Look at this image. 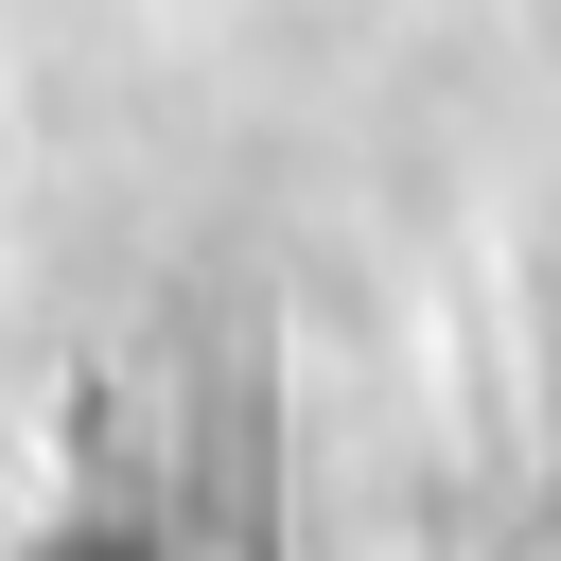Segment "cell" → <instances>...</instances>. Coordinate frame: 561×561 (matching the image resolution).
I'll use <instances>...</instances> for the list:
<instances>
[{
	"label": "cell",
	"mask_w": 561,
	"mask_h": 561,
	"mask_svg": "<svg viewBox=\"0 0 561 561\" xmlns=\"http://www.w3.org/2000/svg\"><path fill=\"white\" fill-rule=\"evenodd\" d=\"M508 561H561V491H543V508H526V526H508Z\"/></svg>",
	"instance_id": "obj_2"
},
{
	"label": "cell",
	"mask_w": 561,
	"mask_h": 561,
	"mask_svg": "<svg viewBox=\"0 0 561 561\" xmlns=\"http://www.w3.org/2000/svg\"><path fill=\"white\" fill-rule=\"evenodd\" d=\"M35 561H158V543H140V526H53Z\"/></svg>",
	"instance_id": "obj_1"
}]
</instances>
